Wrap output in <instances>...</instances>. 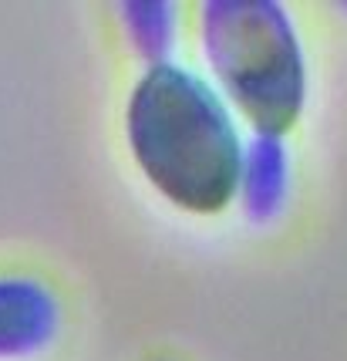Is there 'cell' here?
Segmentation results:
<instances>
[{
  "instance_id": "4",
  "label": "cell",
  "mask_w": 347,
  "mask_h": 361,
  "mask_svg": "<svg viewBox=\"0 0 347 361\" xmlns=\"http://www.w3.org/2000/svg\"><path fill=\"white\" fill-rule=\"evenodd\" d=\"M243 206L250 220H270L286 192V149L273 135H256L243 152Z\"/></svg>"
},
{
  "instance_id": "5",
  "label": "cell",
  "mask_w": 347,
  "mask_h": 361,
  "mask_svg": "<svg viewBox=\"0 0 347 361\" xmlns=\"http://www.w3.org/2000/svg\"><path fill=\"white\" fill-rule=\"evenodd\" d=\"M125 17V27L139 54L156 64H165L162 58L172 47V4L165 0H132L118 7Z\"/></svg>"
},
{
  "instance_id": "1",
  "label": "cell",
  "mask_w": 347,
  "mask_h": 361,
  "mask_svg": "<svg viewBox=\"0 0 347 361\" xmlns=\"http://www.w3.org/2000/svg\"><path fill=\"white\" fill-rule=\"evenodd\" d=\"M128 142L149 183L189 213H220L243 176L239 135L213 88L175 64H152L128 102Z\"/></svg>"
},
{
  "instance_id": "3",
  "label": "cell",
  "mask_w": 347,
  "mask_h": 361,
  "mask_svg": "<svg viewBox=\"0 0 347 361\" xmlns=\"http://www.w3.org/2000/svg\"><path fill=\"white\" fill-rule=\"evenodd\" d=\"M61 307L41 281L0 277V358L34 355L54 338Z\"/></svg>"
},
{
  "instance_id": "2",
  "label": "cell",
  "mask_w": 347,
  "mask_h": 361,
  "mask_svg": "<svg viewBox=\"0 0 347 361\" xmlns=\"http://www.w3.org/2000/svg\"><path fill=\"white\" fill-rule=\"evenodd\" d=\"M203 47L256 135L280 139L303 111L307 64L297 31L273 0L203 4Z\"/></svg>"
}]
</instances>
